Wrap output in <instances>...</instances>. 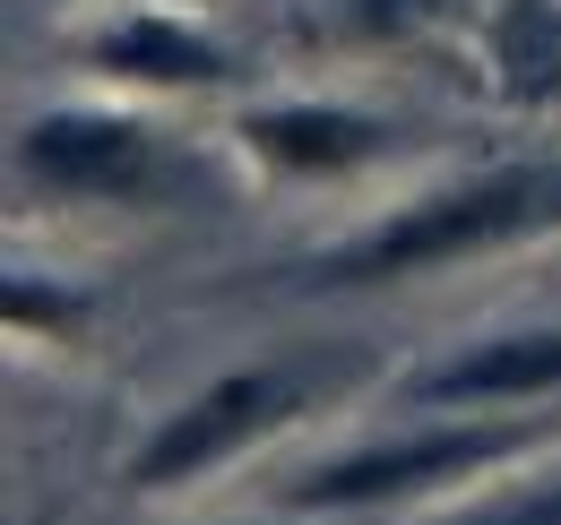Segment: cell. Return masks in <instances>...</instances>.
<instances>
[{
	"mask_svg": "<svg viewBox=\"0 0 561 525\" xmlns=\"http://www.w3.org/2000/svg\"><path fill=\"white\" fill-rule=\"evenodd\" d=\"M536 233H561V164H492V173H467L432 198H407L371 233L311 259V284H337V293L398 284V276H432V267L484 259V250L536 242Z\"/></svg>",
	"mask_w": 561,
	"mask_h": 525,
	"instance_id": "1",
	"label": "cell"
},
{
	"mask_svg": "<svg viewBox=\"0 0 561 525\" xmlns=\"http://www.w3.org/2000/svg\"><path fill=\"white\" fill-rule=\"evenodd\" d=\"M18 182L70 207H156L182 190V155L130 104H53L18 130Z\"/></svg>",
	"mask_w": 561,
	"mask_h": 525,
	"instance_id": "2",
	"label": "cell"
},
{
	"mask_svg": "<svg viewBox=\"0 0 561 525\" xmlns=\"http://www.w3.org/2000/svg\"><path fill=\"white\" fill-rule=\"evenodd\" d=\"M536 440H545V422H440V431H407V440H371L354 457H329L302 482H285V509L294 517H363L380 500H415V491L527 457Z\"/></svg>",
	"mask_w": 561,
	"mask_h": 525,
	"instance_id": "3",
	"label": "cell"
},
{
	"mask_svg": "<svg viewBox=\"0 0 561 525\" xmlns=\"http://www.w3.org/2000/svg\"><path fill=\"white\" fill-rule=\"evenodd\" d=\"M302 405V388L285 380V371H225L208 388L191 396V405H173L156 431L139 440V457H130V482L139 491H173V482H199L208 465L242 457L251 440H268L285 413Z\"/></svg>",
	"mask_w": 561,
	"mask_h": 525,
	"instance_id": "4",
	"label": "cell"
},
{
	"mask_svg": "<svg viewBox=\"0 0 561 525\" xmlns=\"http://www.w3.org/2000/svg\"><path fill=\"white\" fill-rule=\"evenodd\" d=\"M78 61L122 95H216L233 78L225 35H208L182 9H113L104 26L78 35Z\"/></svg>",
	"mask_w": 561,
	"mask_h": 525,
	"instance_id": "5",
	"label": "cell"
},
{
	"mask_svg": "<svg viewBox=\"0 0 561 525\" xmlns=\"http://www.w3.org/2000/svg\"><path fill=\"white\" fill-rule=\"evenodd\" d=\"M242 155L260 164V173H277V182H346L363 164H380L398 130L380 121V113H354V104H320V95H285V104H251L242 121Z\"/></svg>",
	"mask_w": 561,
	"mask_h": 525,
	"instance_id": "6",
	"label": "cell"
},
{
	"mask_svg": "<svg viewBox=\"0 0 561 525\" xmlns=\"http://www.w3.org/2000/svg\"><path fill=\"white\" fill-rule=\"evenodd\" d=\"M527 396H561V328H510L476 336L458 353H440L415 380V405H527Z\"/></svg>",
	"mask_w": 561,
	"mask_h": 525,
	"instance_id": "7",
	"label": "cell"
},
{
	"mask_svg": "<svg viewBox=\"0 0 561 525\" xmlns=\"http://www.w3.org/2000/svg\"><path fill=\"white\" fill-rule=\"evenodd\" d=\"M484 52L501 95H518V104L561 95V0H501L484 26Z\"/></svg>",
	"mask_w": 561,
	"mask_h": 525,
	"instance_id": "8",
	"label": "cell"
},
{
	"mask_svg": "<svg viewBox=\"0 0 561 525\" xmlns=\"http://www.w3.org/2000/svg\"><path fill=\"white\" fill-rule=\"evenodd\" d=\"M0 311H9V328H18V336H26V328H44L53 345L87 328V293H70V284H35V276H9Z\"/></svg>",
	"mask_w": 561,
	"mask_h": 525,
	"instance_id": "9",
	"label": "cell"
},
{
	"mask_svg": "<svg viewBox=\"0 0 561 525\" xmlns=\"http://www.w3.org/2000/svg\"><path fill=\"white\" fill-rule=\"evenodd\" d=\"M440 18H458V0H346V26L363 44H407Z\"/></svg>",
	"mask_w": 561,
	"mask_h": 525,
	"instance_id": "10",
	"label": "cell"
},
{
	"mask_svg": "<svg viewBox=\"0 0 561 525\" xmlns=\"http://www.w3.org/2000/svg\"><path fill=\"white\" fill-rule=\"evenodd\" d=\"M458 525H561V482H536V491H510V500H492L476 517Z\"/></svg>",
	"mask_w": 561,
	"mask_h": 525,
	"instance_id": "11",
	"label": "cell"
}]
</instances>
